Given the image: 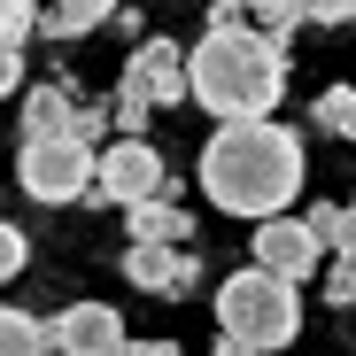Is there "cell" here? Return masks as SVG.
Returning <instances> with one entry per match:
<instances>
[{"label": "cell", "instance_id": "cell-9", "mask_svg": "<svg viewBox=\"0 0 356 356\" xmlns=\"http://www.w3.org/2000/svg\"><path fill=\"white\" fill-rule=\"evenodd\" d=\"M124 86L155 93V108H178V101H194V70H186V47H178V39H140V54L124 63Z\"/></svg>", "mask_w": 356, "mask_h": 356}, {"label": "cell", "instance_id": "cell-16", "mask_svg": "<svg viewBox=\"0 0 356 356\" xmlns=\"http://www.w3.org/2000/svg\"><path fill=\"white\" fill-rule=\"evenodd\" d=\"M24 39L31 31H0V101L24 93Z\"/></svg>", "mask_w": 356, "mask_h": 356}, {"label": "cell", "instance_id": "cell-19", "mask_svg": "<svg viewBox=\"0 0 356 356\" xmlns=\"http://www.w3.org/2000/svg\"><path fill=\"white\" fill-rule=\"evenodd\" d=\"M31 264V241H24V225H8V217H0V279H16Z\"/></svg>", "mask_w": 356, "mask_h": 356}, {"label": "cell", "instance_id": "cell-5", "mask_svg": "<svg viewBox=\"0 0 356 356\" xmlns=\"http://www.w3.org/2000/svg\"><path fill=\"white\" fill-rule=\"evenodd\" d=\"M147 194H170V170L163 155L147 147V132H116V147H101V178L86 202H108V209H132Z\"/></svg>", "mask_w": 356, "mask_h": 356}, {"label": "cell", "instance_id": "cell-12", "mask_svg": "<svg viewBox=\"0 0 356 356\" xmlns=\"http://www.w3.org/2000/svg\"><path fill=\"white\" fill-rule=\"evenodd\" d=\"M124 225H132V241H186V232H194V217L178 209L170 194H147V202H132V209H124Z\"/></svg>", "mask_w": 356, "mask_h": 356}, {"label": "cell", "instance_id": "cell-22", "mask_svg": "<svg viewBox=\"0 0 356 356\" xmlns=\"http://www.w3.org/2000/svg\"><path fill=\"white\" fill-rule=\"evenodd\" d=\"M302 217H310V225H318V232H325V241H333V225H341V209H333V202H310V209H302Z\"/></svg>", "mask_w": 356, "mask_h": 356}, {"label": "cell", "instance_id": "cell-3", "mask_svg": "<svg viewBox=\"0 0 356 356\" xmlns=\"http://www.w3.org/2000/svg\"><path fill=\"white\" fill-rule=\"evenodd\" d=\"M302 279H286L271 264H248L217 286V348L225 356H264V348H286L302 333Z\"/></svg>", "mask_w": 356, "mask_h": 356}, {"label": "cell", "instance_id": "cell-4", "mask_svg": "<svg viewBox=\"0 0 356 356\" xmlns=\"http://www.w3.org/2000/svg\"><path fill=\"white\" fill-rule=\"evenodd\" d=\"M93 178H101V147L78 140V132H47V140H24L16 155V186L47 209H63V202H86L93 194Z\"/></svg>", "mask_w": 356, "mask_h": 356}, {"label": "cell", "instance_id": "cell-21", "mask_svg": "<svg viewBox=\"0 0 356 356\" xmlns=\"http://www.w3.org/2000/svg\"><path fill=\"white\" fill-rule=\"evenodd\" d=\"M0 31H39V0H0Z\"/></svg>", "mask_w": 356, "mask_h": 356}, {"label": "cell", "instance_id": "cell-17", "mask_svg": "<svg viewBox=\"0 0 356 356\" xmlns=\"http://www.w3.org/2000/svg\"><path fill=\"white\" fill-rule=\"evenodd\" d=\"M325 302L333 310H356V256H333L325 264Z\"/></svg>", "mask_w": 356, "mask_h": 356}, {"label": "cell", "instance_id": "cell-1", "mask_svg": "<svg viewBox=\"0 0 356 356\" xmlns=\"http://www.w3.org/2000/svg\"><path fill=\"white\" fill-rule=\"evenodd\" d=\"M202 194L225 217H279L302 194V140L271 116H217L202 140Z\"/></svg>", "mask_w": 356, "mask_h": 356}, {"label": "cell", "instance_id": "cell-15", "mask_svg": "<svg viewBox=\"0 0 356 356\" xmlns=\"http://www.w3.org/2000/svg\"><path fill=\"white\" fill-rule=\"evenodd\" d=\"M108 108H116V132H147V116H155V93H140V86H124V78H116Z\"/></svg>", "mask_w": 356, "mask_h": 356}, {"label": "cell", "instance_id": "cell-7", "mask_svg": "<svg viewBox=\"0 0 356 356\" xmlns=\"http://www.w3.org/2000/svg\"><path fill=\"white\" fill-rule=\"evenodd\" d=\"M124 279L178 302L186 286H202V248H186V241H132L124 248Z\"/></svg>", "mask_w": 356, "mask_h": 356}, {"label": "cell", "instance_id": "cell-8", "mask_svg": "<svg viewBox=\"0 0 356 356\" xmlns=\"http://www.w3.org/2000/svg\"><path fill=\"white\" fill-rule=\"evenodd\" d=\"M47 333L63 356H132V333L108 302H70L63 318H47Z\"/></svg>", "mask_w": 356, "mask_h": 356}, {"label": "cell", "instance_id": "cell-6", "mask_svg": "<svg viewBox=\"0 0 356 356\" xmlns=\"http://www.w3.org/2000/svg\"><path fill=\"white\" fill-rule=\"evenodd\" d=\"M325 256H333V241L310 225V217H256V264H271V271H286V279H318L325 271Z\"/></svg>", "mask_w": 356, "mask_h": 356}, {"label": "cell", "instance_id": "cell-14", "mask_svg": "<svg viewBox=\"0 0 356 356\" xmlns=\"http://www.w3.org/2000/svg\"><path fill=\"white\" fill-rule=\"evenodd\" d=\"M310 124L333 132V140H356V86H325L318 108H310Z\"/></svg>", "mask_w": 356, "mask_h": 356}, {"label": "cell", "instance_id": "cell-2", "mask_svg": "<svg viewBox=\"0 0 356 356\" xmlns=\"http://www.w3.org/2000/svg\"><path fill=\"white\" fill-rule=\"evenodd\" d=\"M194 70V108L209 116H271L286 93V39L264 31L256 16H217L202 47L186 54Z\"/></svg>", "mask_w": 356, "mask_h": 356}, {"label": "cell", "instance_id": "cell-23", "mask_svg": "<svg viewBox=\"0 0 356 356\" xmlns=\"http://www.w3.org/2000/svg\"><path fill=\"white\" fill-rule=\"evenodd\" d=\"M248 8H256V0H209V24L217 16H248Z\"/></svg>", "mask_w": 356, "mask_h": 356}, {"label": "cell", "instance_id": "cell-13", "mask_svg": "<svg viewBox=\"0 0 356 356\" xmlns=\"http://www.w3.org/2000/svg\"><path fill=\"white\" fill-rule=\"evenodd\" d=\"M39 348H54V333L39 318H24V310L0 302V356H39Z\"/></svg>", "mask_w": 356, "mask_h": 356}, {"label": "cell", "instance_id": "cell-11", "mask_svg": "<svg viewBox=\"0 0 356 356\" xmlns=\"http://www.w3.org/2000/svg\"><path fill=\"white\" fill-rule=\"evenodd\" d=\"M116 8H124V0H47V8H39V31H47V39H86V31H101Z\"/></svg>", "mask_w": 356, "mask_h": 356}, {"label": "cell", "instance_id": "cell-18", "mask_svg": "<svg viewBox=\"0 0 356 356\" xmlns=\"http://www.w3.org/2000/svg\"><path fill=\"white\" fill-rule=\"evenodd\" d=\"M248 16H256L264 31H279V39H286V31H302V0H256Z\"/></svg>", "mask_w": 356, "mask_h": 356}, {"label": "cell", "instance_id": "cell-20", "mask_svg": "<svg viewBox=\"0 0 356 356\" xmlns=\"http://www.w3.org/2000/svg\"><path fill=\"white\" fill-rule=\"evenodd\" d=\"M302 24H356V0H302Z\"/></svg>", "mask_w": 356, "mask_h": 356}, {"label": "cell", "instance_id": "cell-10", "mask_svg": "<svg viewBox=\"0 0 356 356\" xmlns=\"http://www.w3.org/2000/svg\"><path fill=\"white\" fill-rule=\"evenodd\" d=\"M78 108L86 93L70 78H54V86H31L24 93V140H47V132H78Z\"/></svg>", "mask_w": 356, "mask_h": 356}]
</instances>
